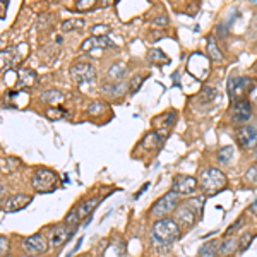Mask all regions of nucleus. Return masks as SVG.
Wrapping results in <instances>:
<instances>
[{
  "instance_id": "nucleus-1",
  "label": "nucleus",
  "mask_w": 257,
  "mask_h": 257,
  "mask_svg": "<svg viewBox=\"0 0 257 257\" xmlns=\"http://www.w3.org/2000/svg\"><path fill=\"white\" fill-rule=\"evenodd\" d=\"M153 238H156L158 242L165 243H173L180 238V226L177 225L175 219H170V218H163L158 219L153 226Z\"/></svg>"
},
{
  "instance_id": "nucleus-2",
  "label": "nucleus",
  "mask_w": 257,
  "mask_h": 257,
  "mask_svg": "<svg viewBox=\"0 0 257 257\" xmlns=\"http://www.w3.org/2000/svg\"><path fill=\"white\" fill-rule=\"evenodd\" d=\"M199 185L206 194H216L219 190L226 187V177L221 170L218 168H206L204 172L199 175Z\"/></svg>"
},
{
  "instance_id": "nucleus-3",
  "label": "nucleus",
  "mask_w": 257,
  "mask_h": 257,
  "mask_svg": "<svg viewBox=\"0 0 257 257\" xmlns=\"http://www.w3.org/2000/svg\"><path fill=\"white\" fill-rule=\"evenodd\" d=\"M57 173L53 170H48V168H38L33 175V180H31V185L36 192L43 194V192H52L55 190L57 187Z\"/></svg>"
},
{
  "instance_id": "nucleus-4",
  "label": "nucleus",
  "mask_w": 257,
  "mask_h": 257,
  "mask_svg": "<svg viewBox=\"0 0 257 257\" xmlns=\"http://www.w3.org/2000/svg\"><path fill=\"white\" fill-rule=\"evenodd\" d=\"M178 194L173 192V190H170L168 194H165L163 197H160L158 201L153 204L151 208V216L155 218H161V216H167V214H170L172 211L177 209L178 206Z\"/></svg>"
},
{
  "instance_id": "nucleus-5",
  "label": "nucleus",
  "mask_w": 257,
  "mask_h": 257,
  "mask_svg": "<svg viewBox=\"0 0 257 257\" xmlns=\"http://www.w3.org/2000/svg\"><path fill=\"white\" fill-rule=\"evenodd\" d=\"M70 76L76 81V84L82 88V86H93L96 81V72L94 67L89 64H76L70 69Z\"/></svg>"
},
{
  "instance_id": "nucleus-6",
  "label": "nucleus",
  "mask_w": 257,
  "mask_h": 257,
  "mask_svg": "<svg viewBox=\"0 0 257 257\" xmlns=\"http://www.w3.org/2000/svg\"><path fill=\"white\" fill-rule=\"evenodd\" d=\"M48 247H50V243L41 233L31 235V237L24 238V242H23V250L26 252L28 255H41L48 250Z\"/></svg>"
},
{
  "instance_id": "nucleus-7",
  "label": "nucleus",
  "mask_w": 257,
  "mask_h": 257,
  "mask_svg": "<svg viewBox=\"0 0 257 257\" xmlns=\"http://www.w3.org/2000/svg\"><path fill=\"white\" fill-rule=\"evenodd\" d=\"M252 88V81L248 77H231L228 81V94L235 103L240 101V98Z\"/></svg>"
},
{
  "instance_id": "nucleus-8",
  "label": "nucleus",
  "mask_w": 257,
  "mask_h": 257,
  "mask_svg": "<svg viewBox=\"0 0 257 257\" xmlns=\"http://www.w3.org/2000/svg\"><path fill=\"white\" fill-rule=\"evenodd\" d=\"M177 221V225L180 228H185V230H189V228L194 226V223H196L197 219V213L192 209V206L189 204V202H185V204H182L180 208L175 209V218H173Z\"/></svg>"
},
{
  "instance_id": "nucleus-9",
  "label": "nucleus",
  "mask_w": 257,
  "mask_h": 257,
  "mask_svg": "<svg viewBox=\"0 0 257 257\" xmlns=\"http://www.w3.org/2000/svg\"><path fill=\"white\" fill-rule=\"evenodd\" d=\"M74 228H67V225H57L48 231V243L52 248H57L60 245H64L67 240L72 237Z\"/></svg>"
},
{
  "instance_id": "nucleus-10",
  "label": "nucleus",
  "mask_w": 257,
  "mask_h": 257,
  "mask_svg": "<svg viewBox=\"0 0 257 257\" xmlns=\"http://www.w3.org/2000/svg\"><path fill=\"white\" fill-rule=\"evenodd\" d=\"M197 189V180L190 175H177L172 184V190L178 196H190Z\"/></svg>"
},
{
  "instance_id": "nucleus-11",
  "label": "nucleus",
  "mask_w": 257,
  "mask_h": 257,
  "mask_svg": "<svg viewBox=\"0 0 257 257\" xmlns=\"http://www.w3.org/2000/svg\"><path fill=\"white\" fill-rule=\"evenodd\" d=\"M238 143L243 149H254L257 148V125H243L240 127L238 134Z\"/></svg>"
},
{
  "instance_id": "nucleus-12",
  "label": "nucleus",
  "mask_w": 257,
  "mask_h": 257,
  "mask_svg": "<svg viewBox=\"0 0 257 257\" xmlns=\"http://www.w3.org/2000/svg\"><path fill=\"white\" fill-rule=\"evenodd\" d=\"M31 201L33 197L28 196V194H14L11 199H7V202H4V211L6 213H16V211L26 208Z\"/></svg>"
},
{
  "instance_id": "nucleus-13",
  "label": "nucleus",
  "mask_w": 257,
  "mask_h": 257,
  "mask_svg": "<svg viewBox=\"0 0 257 257\" xmlns=\"http://www.w3.org/2000/svg\"><path fill=\"white\" fill-rule=\"evenodd\" d=\"M113 47V43L106 38V36H91L82 43L81 50L82 52H91V50H96V48H110Z\"/></svg>"
},
{
  "instance_id": "nucleus-14",
  "label": "nucleus",
  "mask_w": 257,
  "mask_h": 257,
  "mask_svg": "<svg viewBox=\"0 0 257 257\" xmlns=\"http://www.w3.org/2000/svg\"><path fill=\"white\" fill-rule=\"evenodd\" d=\"M233 111H235V120H237V122H245V120L252 117L250 103H248L247 99H240V101L235 103Z\"/></svg>"
},
{
  "instance_id": "nucleus-15",
  "label": "nucleus",
  "mask_w": 257,
  "mask_h": 257,
  "mask_svg": "<svg viewBox=\"0 0 257 257\" xmlns=\"http://www.w3.org/2000/svg\"><path fill=\"white\" fill-rule=\"evenodd\" d=\"M36 82V74L31 69H21L18 70V84L19 88H31Z\"/></svg>"
},
{
  "instance_id": "nucleus-16",
  "label": "nucleus",
  "mask_w": 257,
  "mask_h": 257,
  "mask_svg": "<svg viewBox=\"0 0 257 257\" xmlns=\"http://www.w3.org/2000/svg\"><path fill=\"white\" fill-rule=\"evenodd\" d=\"M40 98H41V101L48 103L50 106H57V105H60V103L64 101V94H62L60 91H57V89L43 91Z\"/></svg>"
},
{
  "instance_id": "nucleus-17",
  "label": "nucleus",
  "mask_w": 257,
  "mask_h": 257,
  "mask_svg": "<svg viewBox=\"0 0 257 257\" xmlns=\"http://www.w3.org/2000/svg\"><path fill=\"white\" fill-rule=\"evenodd\" d=\"M98 202H99V199L98 197H91L88 199V201H84V202H81L79 206H77V214H79V218H88L91 213L94 211V208L98 206Z\"/></svg>"
},
{
  "instance_id": "nucleus-18",
  "label": "nucleus",
  "mask_w": 257,
  "mask_h": 257,
  "mask_svg": "<svg viewBox=\"0 0 257 257\" xmlns=\"http://www.w3.org/2000/svg\"><path fill=\"white\" fill-rule=\"evenodd\" d=\"M238 248V242L235 238H226L223 240L221 243L218 245V255L225 257V255H231L235 250Z\"/></svg>"
},
{
  "instance_id": "nucleus-19",
  "label": "nucleus",
  "mask_w": 257,
  "mask_h": 257,
  "mask_svg": "<svg viewBox=\"0 0 257 257\" xmlns=\"http://www.w3.org/2000/svg\"><path fill=\"white\" fill-rule=\"evenodd\" d=\"M216 254H218V243L214 242V240H211V242L204 243V245L201 247L197 257H216Z\"/></svg>"
},
{
  "instance_id": "nucleus-20",
  "label": "nucleus",
  "mask_w": 257,
  "mask_h": 257,
  "mask_svg": "<svg viewBox=\"0 0 257 257\" xmlns=\"http://www.w3.org/2000/svg\"><path fill=\"white\" fill-rule=\"evenodd\" d=\"M101 91H103V93H106V94H110V96H122V94L127 91V88H125V84H123V82H118V84L105 86Z\"/></svg>"
},
{
  "instance_id": "nucleus-21",
  "label": "nucleus",
  "mask_w": 257,
  "mask_h": 257,
  "mask_svg": "<svg viewBox=\"0 0 257 257\" xmlns=\"http://www.w3.org/2000/svg\"><path fill=\"white\" fill-rule=\"evenodd\" d=\"M84 28V19H67L62 23V33H67L72 30H82Z\"/></svg>"
},
{
  "instance_id": "nucleus-22",
  "label": "nucleus",
  "mask_w": 257,
  "mask_h": 257,
  "mask_svg": "<svg viewBox=\"0 0 257 257\" xmlns=\"http://www.w3.org/2000/svg\"><path fill=\"white\" fill-rule=\"evenodd\" d=\"M208 55L213 60H223V53L219 52L218 43L214 41L213 36H209V38H208Z\"/></svg>"
},
{
  "instance_id": "nucleus-23",
  "label": "nucleus",
  "mask_w": 257,
  "mask_h": 257,
  "mask_svg": "<svg viewBox=\"0 0 257 257\" xmlns=\"http://www.w3.org/2000/svg\"><path fill=\"white\" fill-rule=\"evenodd\" d=\"M231 158H233V146H226V148L219 149V153H218V161H219V165L230 163V160H231Z\"/></svg>"
},
{
  "instance_id": "nucleus-24",
  "label": "nucleus",
  "mask_w": 257,
  "mask_h": 257,
  "mask_svg": "<svg viewBox=\"0 0 257 257\" xmlns=\"http://www.w3.org/2000/svg\"><path fill=\"white\" fill-rule=\"evenodd\" d=\"M125 74H127L125 65H123V64H115V65H111V67H110L108 76L111 77V79H122Z\"/></svg>"
},
{
  "instance_id": "nucleus-25",
  "label": "nucleus",
  "mask_w": 257,
  "mask_h": 257,
  "mask_svg": "<svg viewBox=\"0 0 257 257\" xmlns=\"http://www.w3.org/2000/svg\"><path fill=\"white\" fill-rule=\"evenodd\" d=\"M21 167V161L18 158H2V170L4 172H14L16 168Z\"/></svg>"
},
{
  "instance_id": "nucleus-26",
  "label": "nucleus",
  "mask_w": 257,
  "mask_h": 257,
  "mask_svg": "<svg viewBox=\"0 0 257 257\" xmlns=\"http://www.w3.org/2000/svg\"><path fill=\"white\" fill-rule=\"evenodd\" d=\"M148 57H149V60H153V62H167V55H165L161 50H156V48L149 50Z\"/></svg>"
},
{
  "instance_id": "nucleus-27",
  "label": "nucleus",
  "mask_w": 257,
  "mask_h": 257,
  "mask_svg": "<svg viewBox=\"0 0 257 257\" xmlns=\"http://www.w3.org/2000/svg\"><path fill=\"white\" fill-rule=\"evenodd\" d=\"M254 240V233H250V231H247V233H243L242 237H240V242H238V248L240 250H245V248L250 245V242Z\"/></svg>"
},
{
  "instance_id": "nucleus-28",
  "label": "nucleus",
  "mask_w": 257,
  "mask_h": 257,
  "mask_svg": "<svg viewBox=\"0 0 257 257\" xmlns=\"http://www.w3.org/2000/svg\"><path fill=\"white\" fill-rule=\"evenodd\" d=\"M204 201L206 199L204 197H194V199H190V201H187L190 206H192V209L196 211V213L201 216V213H202V204H204Z\"/></svg>"
},
{
  "instance_id": "nucleus-29",
  "label": "nucleus",
  "mask_w": 257,
  "mask_h": 257,
  "mask_svg": "<svg viewBox=\"0 0 257 257\" xmlns=\"http://www.w3.org/2000/svg\"><path fill=\"white\" fill-rule=\"evenodd\" d=\"M79 214H77V209L74 208L72 211H70V213L67 214V216H65V225L67 226H74L76 225L77 226V221H79Z\"/></svg>"
},
{
  "instance_id": "nucleus-30",
  "label": "nucleus",
  "mask_w": 257,
  "mask_h": 257,
  "mask_svg": "<svg viewBox=\"0 0 257 257\" xmlns=\"http://www.w3.org/2000/svg\"><path fill=\"white\" fill-rule=\"evenodd\" d=\"M106 110V106L103 105L101 101H94V103H91L89 105V108H88V111L91 115H99V113H103V111Z\"/></svg>"
},
{
  "instance_id": "nucleus-31",
  "label": "nucleus",
  "mask_w": 257,
  "mask_h": 257,
  "mask_svg": "<svg viewBox=\"0 0 257 257\" xmlns=\"http://www.w3.org/2000/svg\"><path fill=\"white\" fill-rule=\"evenodd\" d=\"M91 33H93V36H106L110 33V28L105 24H96V26H93Z\"/></svg>"
},
{
  "instance_id": "nucleus-32",
  "label": "nucleus",
  "mask_w": 257,
  "mask_h": 257,
  "mask_svg": "<svg viewBox=\"0 0 257 257\" xmlns=\"http://www.w3.org/2000/svg\"><path fill=\"white\" fill-rule=\"evenodd\" d=\"M245 180L250 182V184H257V165L248 168V172L245 173Z\"/></svg>"
},
{
  "instance_id": "nucleus-33",
  "label": "nucleus",
  "mask_w": 257,
  "mask_h": 257,
  "mask_svg": "<svg viewBox=\"0 0 257 257\" xmlns=\"http://www.w3.org/2000/svg\"><path fill=\"white\" fill-rule=\"evenodd\" d=\"M91 7H94V0H79V2H76L77 11H86L91 9Z\"/></svg>"
},
{
  "instance_id": "nucleus-34",
  "label": "nucleus",
  "mask_w": 257,
  "mask_h": 257,
  "mask_svg": "<svg viewBox=\"0 0 257 257\" xmlns=\"http://www.w3.org/2000/svg\"><path fill=\"white\" fill-rule=\"evenodd\" d=\"M242 226H243V218H238L237 221H235L233 225H231V226H230V228H228V230H226V235H233L235 231H237V230H240V228H242Z\"/></svg>"
},
{
  "instance_id": "nucleus-35",
  "label": "nucleus",
  "mask_w": 257,
  "mask_h": 257,
  "mask_svg": "<svg viewBox=\"0 0 257 257\" xmlns=\"http://www.w3.org/2000/svg\"><path fill=\"white\" fill-rule=\"evenodd\" d=\"M62 115H64V110H60V108H52V110H48V111H47V117H50L52 120L60 118Z\"/></svg>"
},
{
  "instance_id": "nucleus-36",
  "label": "nucleus",
  "mask_w": 257,
  "mask_h": 257,
  "mask_svg": "<svg viewBox=\"0 0 257 257\" xmlns=\"http://www.w3.org/2000/svg\"><path fill=\"white\" fill-rule=\"evenodd\" d=\"M141 82H143V77H141V76H134V79L131 81V84H132L131 91H132V93H136V91L141 88Z\"/></svg>"
},
{
  "instance_id": "nucleus-37",
  "label": "nucleus",
  "mask_w": 257,
  "mask_h": 257,
  "mask_svg": "<svg viewBox=\"0 0 257 257\" xmlns=\"http://www.w3.org/2000/svg\"><path fill=\"white\" fill-rule=\"evenodd\" d=\"M9 243H7V238H6V235H2V237H0V254L2 255H6V252L9 250Z\"/></svg>"
},
{
  "instance_id": "nucleus-38",
  "label": "nucleus",
  "mask_w": 257,
  "mask_h": 257,
  "mask_svg": "<svg viewBox=\"0 0 257 257\" xmlns=\"http://www.w3.org/2000/svg\"><path fill=\"white\" fill-rule=\"evenodd\" d=\"M153 24H156V26H167L168 18H167V16H160V18H156L155 21H153Z\"/></svg>"
},
{
  "instance_id": "nucleus-39",
  "label": "nucleus",
  "mask_w": 257,
  "mask_h": 257,
  "mask_svg": "<svg viewBox=\"0 0 257 257\" xmlns=\"http://www.w3.org/2000/svg\"><path fill=\"white\" fill-rule=\"evenodd\" d=\"M248 213H250V214H255V216H257V201H254L250 206H248Z\"/></svg>"
},
{
  "instance_id": "nucleus-40",
  "label": "nucleus",
  "mask_w": 257,
  "mask_h": 257,
  "mask_svg": "<svg viewBox=\"0 0 257 257\" xmlns=\"http://www.w3.org/2000/svg\"><path fill=\"white\" fill-rule=\"evenodd\" d=\"M218 35H219V36H225V28L219 26V28H218Z\"/></svg>"
},
{
  "instance_id": "nucleus-41",
  "label": "nucleus",
  "mask_w": 257,
  "mask_h": 257,
  "mask_svg": "<svg viewBox=\"0 0 257 257\" xmlns=\"http://www.w3.org/2000/svg\"><path fill=\"white\" fill-rule=\"evenodd\" d=\"M30 257H36V255H30Z\"/></svg>"
},
{
  "instance_id": "nucleus-42",
  "label": "nucleus",
  "mask_w": 257,
  "mask_h": 257,
  "mask_svg": "<svg viewBox=\"0 0 257 257\" xmlns=\"http://www.w3.org/2000/svg\"><path fill=\"white\" fill-rule=\"evenodd\" d=\"M84 257H86V255H84Z\"/></svg>"
}]
</instances>
